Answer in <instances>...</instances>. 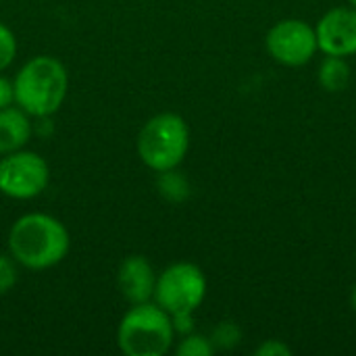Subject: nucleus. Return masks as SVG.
Wrapping results in <instances>:
<instances>
[{"label":"nucleus","instance_id":"nucleus-13","mask_svg":"<svg viewBox=\"0 0 356 356\" xmlns=\"http://www.w3.org/2000/svg\"><path fill=\"white\" fill-rule=\"evenodd\" d=\"M175 353L179 356H211L215 355L217 350H215L209 336L190 332V334L181 336L179 344L175 346Z\"/></svg>","mask_w":356,"mask_h":356},{"label":"nucleus","instance_id":"nucleus-19","mask_svg":"<svg viewBox=\"0 0 356 356\" xmlns=\"http://www.w3.org/2000/svg\"><path fill=\"white\" fill-rule=\"evenodd\" d=\"M350 305H353V309H355L356 313V284L355 288H353V292H350Z\"/></svg>","mask_w":356,"mask_h":356},{"label":"nucleus","instance_id":"nucleus-5","mask_svg":"<svg viewBox=\"0 0 356 356\" xmlns=\"http://www.w3.org/2000/svg\"><path fill=\"white\" fill-rule=\"evenodd\" d=\"M207 275L204 271L188 261L173 263L156 273V286L152 300L169 315L196 313L207 298Z\"/></svg>","mask_w":356,"mask_h":356},{"label":"nucleus","instance_id":"nucleus-18","mask_svg":"<svg viewBox=\"0 0 356 356\" xmlns=\"http://www.w3.org/2000/svg\"><path fill=\"white\" fill-rule=\"evenodd\" d=\"M15 104V86H13V79L4 77L0 73V111L2 108H8Z\"/></svg>","mask_w":356,"mask_h":356},{"label":"nucleus","instance_id":"nucleus-4","mask_svg":"<svg viewBox=\"0 0 356 356\" xmlns=\"http://www.w3.org/2000/svg\"><path fill=\"white\" fill-rule=\"evenodd\" d=\"M140 161L154 173L177 169L190 150V127L177 113H159L150 117L136 140Z\"/></svg>","mask_w":356,"mask_h":356},{"label":"nucleus","instance_id":"nucleus-8","mask_svg":"<svg viewBox=\"0 0 356 356\" xmlns=\"http://www.w3.org/2000/svg\"><path fill=\"white\" fill-rule=\"evenodd\" d=\"M317 46L327 56H355L356 54V8L334 6L315 25Z\"/></svg>","mask_w":356,"mask_h":356},{"label":"nucleus","instance_id":"nucleus-16","mask_svg":"<svg viewBox=\"0 0 356 356\" xmlns=\"http://www.w3.org/2000/svg\"><path fill=\"white\" fill-rule=\"evenodd\" d=\"M19 282V265L10 254L0 252V296L8 294Z\"/></svg>","mask_w":356,"mask_h":356},{"label":"nucleus","instance_id":"nucleus-1","mask_svg":"<svg viewBox=\"0 0 356 356\" xmlns=\"http://www.w3.org/2000/svg\"><path fill=\"white\" fill-rule=\"evenodd\" d=\"M6 244L19 267L46 271L67 259L71 236L65 223L48 213H25L10 225Z\"/></svg>","mask_w":356,"mask_h":356},{"label":"nucleus","instance_id":"nucleus-14","mask_svg":"<svg viewBox=\"0 0 356 356\" xmlns=\"http://www.w3.org/2000/svg\"><path fill=\"white\" fill-rule=\"evenodd\" d=\"M209 338H211L215 350H232L240 344L242 330L234 321H221Z\"/></svg>","mask_w":356,"mask_h":356},{"label":"nucleus","instance_id":"nucleus-7","mask_svg":"<svg viewBox=\"0 0 356 356\" xmlns=\"http://www.w3.org/2000/svg\"><path fill=\"white\" fill-rule=\"evenodd\" d=\"M265 48L269 56L284 67H302L319 50L315 27L302 19L277 21L267 31Z\"/></svg>","mask_w":356,"mask_h":356},{"label":"nucleus","instance_id":"nucleus-15","mask_svg":"<svg viewBox=\"0 0 356 356\" xmlns=\"http://www.w3.org/2000/svg\"><path fill=\"white\" fill-rule=\"evenodd\" d=\"M17 52H19V44H17L15 31L6 23L0 21V73L6 71L15 63Z\"/></svg>","mask_w":356,"mask_h":356},{"label":"nucleus","instance_id":"nucleus-6","mask_svg":"<svg viewBox=\"0 0 356 356\" xmlns=\"http://www.w3.org/2000/svg\"><path fill=\"white\" fill-rule=\"evenodd\" d=\"M50 184L48 161L31 150H15L0 156V194L13 200L38 198Z\"/></svg>","mask_w":356,"mask_h":356},{"label":"nucleus","instance_id":"nucleus-11","mask_svg":"<svg viewBox=\"0 0 356 356\" xmlns=\"http://www.w3.org/2000/svg\"><path fill=\"white\" fill-rule=\"evenodd\" d=\"M317 81L330 94L346 90V86L350 81V65H348V60L342 58V56H327L325 54V58L321 60V65L317 69Z\"/></svg>","mask_w":356,"mask_h":356},{"label":"nucleus","instance_id":"nucleus-12","mask_svg":"<svg viewBox=\"0 0 356 356\" xmlns=\"http://www.w3.org/2000/svg\"><path fill=\"white\" fill-rule=\"evenodd\" d=\"M156 188H159L161 196L169 202H184L190 196V181L177 169L159 173Z\"/></svg>","mask_w":356,"mask_h":356},{"label":"nucleus","instance_id":"nucleus-17","mask_svg":"<svg viewBox=\"0 0 356 356\" xmlns=\"http://www.w3.org/2000/svg\"><path fill=\"white\" fill-rule=\"evenodd\" d=\"M257 356H290L292 355V348L288 344H284L282 340H265L257 350Z\"/></svg>","mask_w":356,"mask_h":356},{"label":"nucleus","instance_id":"nucleus-20","mask_svg":"<svg viewBox=\"0 0 356 356\" xmlns=\"http://www.w3.org/2000/svg\"><path fill=\"white\" fill-rule=\"evenodd\" d=\"M348 4H350L353 8H356V0H348Z\"/></svg>","mask_w":356,"mask_h":356},{"label":"nucleus","instance_id":"nucleus-3","mask_svg":"<svg viewBox=\"0 0 356 356\" xmlns=\"http://www.w3.org/2000/svg\"><path fill=\"white\" fill-rule=\"evenodd\" d=\"M171 315L154 300L129 305L117 325L119 350L127 356H163L175 344Z\"/></svg>","mask_w":356,"mask_h":356},{"label":"nucleus","instance_id":"nucleus-2","mask_svg":"<svg viewBox=\"0 0 356 356\" xmlns=\"http://www.w3.org/2000/svg\"><path fill=\"white\" fill-rule=\"evenodd\" d=\"M15 104L33 119L58 113L69 94V71L63 60L38 54L25 60L13 77Z\"/></svg>","mask_w":356,"mask_h":356},{"label":"nucleus","instance_id":"nucleus-10","mask_svg":"<svg viewBox=\"0 0 356 356\" xmlns=\"http://www.w3.org/2000/svg\"><path fill=\"white\" fill-rule=\"evenodd\" d=\"M31 117L17 104L0 111V156L21 150L31 140Z\"/></svg>","mask_w":356,"mask_h":356},{"label":"nucleus","instance_id":"nucleus-9","mask_svg":"<svg viewBox=\"0 0 356 356\" xmlns=\"http://www.w3.org/2000/svg\"><path fill=\"white\" fill-rule=\"evenodd\" d=\"M156 286V271L142 254H129L119 263L117 288L127 305H142L152 300Z\"/></svg>","mask_w":356,"mask_h":356}]
</instances>
